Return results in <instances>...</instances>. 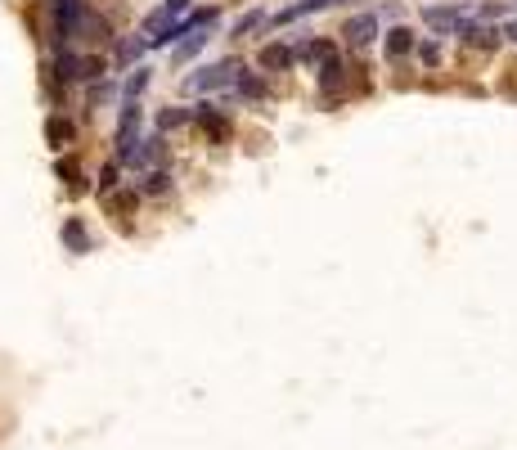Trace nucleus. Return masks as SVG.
Listing matches in <instances>:
<instances>
[{
	"label": "nucleus",
	"mask_w": 517,
	"mask_h": 450,
	"mask_svg": "<svg viewBox=\"0 0 517 450\" xmlns=\"http://www.w3.org/2000/svg\"><path fill=\"white\" fill-rule=\"evenodd\" d=\"M238 81V63L234 59H221V63H203L198 72L185 77V90L189 95H216V90H229Z\"/></svg>",
	"instance_id": "f257e3e1"
},
{
	"label": "nucleus",
	"mask_w": 517,
	"mask_h": 450,
	"mask_svg": "<svg viewBox=\"0 0 517 450\" xmlns=\"http://www.w3.org/2000/svg\"><path fill=\"white\" fill-rule=\"evenodd\" d=\"M454 36H459V41H463V45H477V50H495L504 32H495V27H482V23H473V18H468V23L459 27Z\"/></svg>",
	"instance_id": "423d86ee"
},
{
	"label": "nucleus",
	"mask_w": 517,
	"mask_h": 450,
	"mask_svg": "<svg viewBox=\"0 0 517 450\" xmlns=\"http://www.w3.org/2000/svg\"><path fill=\"white\" fill-rule=\"evenodd\" d=\"M329 54H338L333 41H302V45H297V59H306V63H324Z\"/></svg>",
	"instance_id": "4468645a"
},
{
	"label": "nucleus",
	"mask_w": 517,
	"mask_h": 450,
	"mask_svg": "<svg viewBox=\"0 0 517 450\" xmlns=\"http://www.w3.org/2000/svg\"><path fill=\"white\" fill-rule=\"evenodd\" d=\"M504 36H509V41H517V18H509V23H504Z\"/></svg>",
	"instance_id": "a878e982"
},
{
	"label": "nucleus",
	"mask_w": 517,
	"mask_h": 450,
	"mask_svg": "<svg viewBox=\"0 0 517 450\" xmlns=\"http://www.w3.org/2000/svg\"><path fill=\"white\" fill-rule=\"evenodd\" d=\"M261 18H265V9H247V14H243V18H238V23H234V36H243V32H252V27H256V23H261Z\"/></svg>",
	"instance_id": "5701e85b"
},
{
	"label": "nucleus",
	"mask_w": 517,
	"mask_h": 450,
	"mask_svg": "<svg viewBox=\"0 0 517 450\" xmlns=\"http://www.w3.org/2000/svg\"><path fill=\"white\" fill-rule=\"evenodd\" d=\"M315 72H320V90H324V95H338L342 81H347V63H342L338 54H329V59H324Z\"/></svg>",
	"instance_id": "0eeeda50"
},
{
	"label": "nucleus",
	"mask_w": 517,
	"mask_h": 450,
	"mask_svg": "<svg viewBox=\"0 0 517 450\" xmlns=\"http://www.w3.org/2000/svg\"><path fill=\"white\" fill-rule=\"evenodd\" d=\"M324 5H342V0H324Z\"/></svg>",
	"instance_id": "bb28decb"
},
{
	"label": "nucleus",
	"mask_w": 517,
	"mask_h": 450,
	"mask_svg": "<svg viewBox=\"0 0 517 450\" xmlns=\"http://www.w3.org/2000/svg\"><path fill=\"white\" fill-rule=\"evenodd\" d=\"M382 50H387V59H405L409 50H418V41H414L409 27H391V32L382 36Z\"/></svg>",
	"instance_id": "1a4fd4ad"
},
{
	"label": "nucleus",
	"mask_w": 517,
	"mask_h": 450,
	"mask_svg": "<svg viewBox=\"0 0 517 450\" xmlns=\"http://www.w3.org/2000/svg\"><path fill=\"white\" fill-rule=\"evenodd\" d=\"M207 32H212V27H198V32H189V36H185V41H180V45H176V54H171V59H176V63H185V59H194V54H198V50H203V41H207Z\"/></svg>",
	"instance_id": "ddd939ff"
},
{
	"label": "nucleus",
	"mask_w": 517,
	"mask_h": 450,
	"mask_svg": "<svg viewBox=\"0 0 517 450\" xmlns=\"http://www.w3.org/2000/svg\"><path fill=\"white\" fill-rule=\"evenodd\" d=\"M342 36H347V45L365 50L373 36H378V14H351V18H347V27H342Z\"/></svg>",
	"instance_id": "20e7f679"
},
{
	"label": "nucleus",
	"mask_w": 517,
	"mask_h": 450,
	"mask_svg": "<svg viewBox=\"0 0 517 450\" xmlns=\"http://www.w3.org/2000/svg\"><path fill=\"white\" fill-rule=\"evenodd\" d=\"M45 140H50V149H63L72 140V122L68 118H50L45 122Z\"/></svg>",
	"instance_id": "2eb2a0df"
},
{
	"label": "nucleus",
	"mask_w": 517,
	"mask_h": 450,
	"mask_svg": "<svg viewBox=\"0 0 517 450\" xmlns=\"http://www.w3.org/2000/svg\"><path fill=\"white\" fill-rule=\"evenodd\" d=\"M85 59H76L72 50H59V59H54V77L59 81H85Z\"/></svg>",
	"instance_id": "9b49d317"
},
{
	"label": "nucleus",
	"mask_w": 517,
	"mask_h": 450,
	"mask_svg": "<svg viewBox=\"0 0 517 450\" xmlns=\"http://www.w3.org/2000/svg\"><path fill=\"white\" fill-rule=\"evenodd\" d=\"M293 63H297V50H288V45H279V41L261 45V68L265 72H288Z\"/></svg>",
	"instance_id": "6e6552de"
},
{
	"label": "nucleus",
	"mask_w": 517,
	"mask_h": 450,
	"mask_svg": "<svg viewBox=\"0 0 517 450\" xmlns=\"http://www.w3.org/2000/svg\"><path fill=\"white\" fill-rule=\"evenodd\" d=\"M234 95H243V99H265V81H261V77H247V72H238V81H234Z\"/></svg>",
	"instance_id": "dca6fc26"
},
{
	"label": "nucleus",
	"mask_w": 517,
	"mask_h": 450,
	"mask_svg": "<svg viewBox=\"0 0 517 450\" xmlns=\"http://www.w3.org/2000/svg\"><path fill=\"white\" fill-rule=\"evenodd\" d=\"M185 122H194V113H185V109H162V113H158V131L185 127Z\"/></svg>",
	"instance_id": "a211bd4d"
},
{
	"label": "nucleus",
	"mask_w": 517,
	"mask_h": 450,
	"mask_svg": "<svg viewBox=\"0 0 517 450\" xmlns=\"http://www.w3.org/2000/svg\"><path fill=\"white\" fill-rule=\"evenodd\" d=\"M315 9H324V0H297V5L288 9H279V14L270 18L274 27H284V23H297V18H306V14H315Z\"/></svg>",
	"instance_id": "f8f14e48"
},
{
	"label": "nucleus",
	"mask_w": 517,
	"mask_h": 450,
	"mask_svg": "<svg viewBox=\"0 0 517 450\" xmlns=\"http://www.w3.org/2000/svg\"><path fill=\"white\" fill-rule=\"evenodd\" d=\"M145 194H171V176H167V171H149V176H145Z\"/></svg>",
	"instance_id": "aec40b11"
},
{
	"label": "nucleus",
	"mask_w": 517,
	"mask_h": 450,
	"mask_svg": "<svg viewBox=\"0 0 517 450\" xmlns=\"http://www.w3.org/2000/svg\"><path fill=\"white\" fill-rule=\"evenodd\" d=\"M185 14H189V0H162V5L145 18V36H158L167 23H176V18H185Z\"/></svg>",
	"instance_id": "39448f33"
},
{
	"label": "nucleus",
	"mask_w": 517,
	"mask_h": 450,
	"mask_svg": "<svg viewBox=\"0 0 517 450\" xmlns=\"http://www.w3.org/2000/svg\"><path fill=\"white\" fill-rule=\"evenodd\" d=\"M477 14H482V18H500V14H509V5H500V0H495V5H482Z\"/></svg>",
	"instance_id": "393cba45"
},
{
	"label": "nucleus",
	"mask_w": 517,
	"mask_h": 450,
	"mask_svg": "<svg viewBox=\"0 0 517 450\" xmlns=\"http://www.w3.org/2000/svg\"><path fill=\"white\" fill-rule=\"evenodd\" d=\"M54 176H59V180H68V185H76V189L85 185V176H81V162H76V158H59V162H54Z\"/></svg>",
	"instance_id": "f3484780"
},
{
	"label": "nucleus",
	"mask_w": 517,
	"mask_h": 450,
	"mask_svg": "<svg viewBox=\"0 0 517 450\" xmlns=\"http://www.w3.org/2000/svg\"><path fill=\"white\" fill-rule=\"evenodd\" d=\"M468 18H473V9H468V5H427L423 9V23L436 27V32H459Z\"/></svg>",
	"instance_id": "7ed1b4c3"
},
{
	"label": "nucleus",
	"mask_w": 517,
	"mask_h": 450,
	"mask_svg": "<svg viewBox=\"0 0 517 450\" xmlns=\"http://www.w3.org/2000/svg\"><path fill=\"white\" fill-rule=\"evenodd\" d=\"M418 59H423L427 68H436V63H441V45H436V41H423V45H418Z\"/></svg>",
	"instance_id": "b1692460"
},
{
	"label": "nucleus",
	"mask_w": 517,
	"mask_h": 450,
	"mask_svg": "<svg viewBox=\"0 0 517 450\" xmlns=\"http://www.w3.org/2000/svg\"><path fill=\"white\" fill-rule=\"evenodd\" d=\"M194 127L203 131L207 140H216V145H229V136H234V127H229V118H221V109H216L212 99H203L194 109Z\"/></svg>",
	"instance_id": "f03ea898"
},
{
	"label": "nucleus",
	"mask_w": 517,
	"mask_h": 450,
	"mask_svg": "<svg viewBox=\"0 0 517 450\" xmlns=\"http://www.w3.org/2000/svg\"><path fill=\"white\" fill-rule=\"evenodd\" d=\"M117 176H122V162H108V167L99 171V194H104V198L117 189Z\"/></svg>",
	"instance_id": "412c9836"
},
{
	"label": "nucleus",
	"mask_w": 517,
	"mask_h": 450,
	"mask_svg": "<svg viewBox=\"0 0 517 450\" xmlns=\"http://www.w3.org/2000/svg\"><path fill=\"white\" fill-rule=\"evenodd\" d=\"M149 50V36H140V41H126V45H122V50H117V63H122V68H126V63H136L140 59V54H145Z\"/></svg>",
	"instance_id": "6ab92c4d"
},
{
	"label": "nucleus",
	"mask_w": 517,
	"mask_h": 450,
	"mask_svg": "<svg viewBox=\"0 0 517 450\" xmlns=\"http://www.w3.org/2000/svg\"><path fill=\"white\" fill-rule=\"evenodd\" d=\"M59 234H63V243H68V252H90V234H85V221H81V216H68Z\"/></svg>",
	"instance_id": "9d476101"
},
{
	"label": "nucleus",
	"mask_w": 517,
	"mask_h": 450,
	"mask_svg": "<svg viewBox=\"0 0 517 450\" xmlns=\"http://www.w3.org/2000/svg\"><path fill=\"white\" fill-rule=\"evenodd\" d=\"M145 86H149V68H136L126 77V99H140L145 95Z\"/></svg>",
	"instance_id": "4be33fe9"
}]
</instances>
